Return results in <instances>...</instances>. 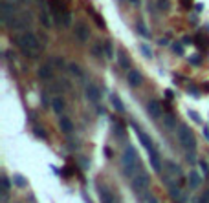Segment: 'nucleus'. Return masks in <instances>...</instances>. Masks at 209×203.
Returning a JSON list of instances; mask_svg holds the SVG:
<instances>
[{
    "label": "nucleus",
    "instance_id": "f704fd0d",
    "mask_svg": "<svg viewBox=\"0 0 209 203\" xmlns=\"http://www.w3.org/2000/svg\"><path fill=\"white\" fill-rule=\"evenodd\" d=\"M173 51L178 53V55H184V46H182L180 42H174V44H173Z\"/></svg>",
    "mask_w": 209,
    "mask_h": 203
},
{
    "label": "nucleus",
    "instance_id": "e433bc0d",
    "mask_svg": "<svg viewBox=\"0 0 209 203\" xmlns=\"http://www.w3.org/2000/svg\"><path fill=\"white\" fill-rule=\"evenodd\" d=\"M141 53H143L147 59H151V57H152V51H151V48H149V46H145V44L141 46Z\"/></svg>",
    "mask_w": 209,
    "mask_h": 203
},
{
    "label": "nucleus",
    "instance_id": "603ef678",
    "mask_svg": "<svg viewBox=\"0 0 209 203\" xmlns=\"http://www.w3.org/2000/svg\"><path fill=\"white\" fill-rule=\"evenodd\" d=\"M204 90H206V92H209V82H206V84H204Z\"/></svg>",
    "mask_w": 209,
    "mask_h": 203
},
{
    "label": "nucleus",
    "instance_id": "20e7f679",
    "mask_svg": "<svg viewBox=\"0 0 209 203\" xmlns=\"http://www.w3.org/2000/svg\"><path fill=\"white\" fill-rule=\"evenodd\" d=\"M149 183H151V176H149V172H145L143 169L132 178V181H130V187L136 190V192H141V190H145L147 187H149Z\"/></svg>",
    "mask_w": 209,
    "mask_h": 203
},
{
    "label": "nucleus",
    "instance_id": "a211bd4d",
    "mask_svg": "<svg viewBox=\"0 0 209 203\" xmlns=\"http://www.w3.org/2000/svg\"><path fill=\"white\" fill-rule=\"evenodd\" d=\"M149 158H151V165H152V169H154L156 172H160V170H162V161H160V158H158V152H156V150L149 152Z\"/></svg>",
    "mask_w": 209,
    "mask_h": 203
},
{
    "label": "nucleus",
    "instance_id": "a878e982",
    "mask_svg": "<svg viewBox=\"0 0 209 203\" xmlns=\"http://www.w3.org/2000/svg\"><path fill=\"white\" fill-rule=\"evenodd\" d=\"M136 27H138V31H140V35H141V37L151 38V31L145 27V24H143V22H138V26H136Z\"/></svg>",
    "mask_w": 209,
    "mask_h": 203
},
{
    "label": "nucleus",
    "instance_id": "6e6552de",
    "mask_svg": "<svg viewBox=\"0 0 209 203\" xmlns=\"http://www.w3.org/2000/svg\"><path fill=\"white\" fill-rule=\"evenodd\" d=\"M84 95H86V99H88L90 103L97 104L99 99H101V90H99L94 82H88V84L84 86Z\"/></svg>",
    "mask_w": 209,
    "mask_h": 203
},
{
    "label": "nucleus",
    "instance_id": "0eeeda50",
    "mask_svg": "<svg viewBox=\"0 0 209 203\" xmlns=\"http://www.w3.org/2000/svg\"><path fill=\"white\" fill-rule=\"evenodd\" d=\"M73 35H75V38H77L79 42H86V40L90 38V29H88V26H86L84 22H75V26H73Z\"/></svg>",
    "mask_w": 209,
    "mask_h": 203
},
{
    "label": "nucleus",
    "instance_id": "5701e85b",
    "mask_svg": "<svg viewBox=\"0 0 209 203\" xmlns=\"http://www.w3.org/2000/svg\"><path fill=\"white\" fill-rule=\"evenodd\" d=\"M72 20H73V16H72V13L66 9V11L62 13V18H61V26H62V27H70V26H72Z\"/></svg>",
    "mask_w": 209,
    "mask_h": 203
},
{
    "label": "nucleus",
    "instance_id": "ea45409f",
    "mask_svg": "<svg viewBox=\"0 0 209 203\" xmlns=\"http://www.w3.org/2000/svg\"><path fill=\"white\" fill-rule=\"evenodd\" d=\"M51 62H55V66H59V68H64V60H62L61 57H53Z\"/></svg>",
    "mask_w": 209,
    "mask_h": 203
},
{
    "label": "nucleus",
    "instance_id": "2f4dec72",
    "mask_svg": "<svg viewBox=\"0 0 209 203\" xmlns=\"http://www.w3.org/2000/svg\"><path fill=\"white\" fill-rule=\"evenodd\" d=\"M141 203H160V201H158L156 196H152V194H145V196L141 198Z\"/></svg>",
    "mask_w": 209,
    "mask_h": 203
},
{
    "label": "nucleus",
    "instance_id": "7c9ffc66",
    "mask_svg": "<svg viewBox=\"0 0 209 203\" xmlns=\"http://www.w3.org/2000/svg\"><path fill=\"white\" fill-rule=\"evenodd\" d=\"M33 134H35L39 139H46V130L40 128V126H35V128H33Z\"/></svg>",
    "mask_w": 209,
    "mask_h": 203
},
{
    "label": "nucleus",
    "instance_id": "79ce46f5",
    "mask_svg": "<svg viewBox=\"0 0 209 203\" xmlns=\"http://www.w3.org/2000/svg\"><path fill=\"white\" fill-rule=\"evenodd\" d=\"M189 62H193V64H195V66H198V64H200V62H202V59H200V57H198V55H193V57H191V59H189Z\"/></svg>",
    "mask_w": 209,
    "mask_h": 203
},
{
    "label": "nucleus",
    "instance_id": "39448f33",
    "mask_svg": "<svg viewBox=\"0 0 209 203\" xmlns=\"http://www.w3.org/2000/svg\"><path fill=\"white\" fill-rule=\"evenodd\" d=\"M29 24H31V15H29V13H22L20 16H13L11 22L7 24V27L17 29V31H22V29H26Z\"/></svg>",
    "mask_w": 209,
    "mask_h": 203
},
{
    "label": "nucleus",
    "instance_id": "bb28decb",
    "mask_svg": "<svg viewBox=\"0 0 209 203\" xmlns=\"http://www.w3.org/2000/svg\"><path fill=\"white\" fill-rule=\"evenodd\" d=\"M105 57H106V59H112V57H114V46H112L110 40L105 42Z\"/></svg>",
    "mask_w": 209,
    "mask_h": 203
},
{
    "label": "nucleus",
    "instance_id": "58836bf2",
    "mask_svg": "<svg viewBox=\"0 0 209 203\" xmlns=\"http://www.w3.org/2000/svg\"><path fill=\"white\" fill-rule=\"evenodd\" d=\"M79 165H81V169H84V170H86V169L90 167V161H88L86 158H79Z\"/></svg>",
    "mask_w": 209,
    "mask_h": 203
},
{
    "label": "nucleus",
    "instance_id": "c9c22d12",
    "mask_svg": "<svg viewBox=\"0 0 209 203\" xmlns=\"http://www.w3.org/2000/svg\"><path fill=\"white\" fill-rule=\"evenodd\" d=\"M0 185H2V190H9V187H11V183H9V179H7L6 176H2V179H0Z\"/></svg>",
    "mask_w": 209,
    "mask_h": 203
},
{
    "label": "nucleus",
    "instance_id": "cd10ccee",
    "mask_svg": "<svg viewBox=\"0 0 209 203\" xmlns=\"http://www.w3.org/2000/svg\"><path fill=\"white\" fill-rule=\"evenodd\" d=\"M174 123H176V117H174V115L167 114V115L163 117V125H165L167 128H173V126H174Z\"/></svg>",
    "mask_w": 209,
    "mask_h": 203
},
{
    "label": "nucleus",
    "instance_id": "f8f14e48",
    "mask_svg": "<svg viewBox=\"0 0 209 203\" xmlns=\"http://www.w3.org/2000/svg\"><path fill=\"white\" fill-rule=\"evenodd\" d=\"M169 194H171V200L176 203H184L185 201V196H184V192L180 190V187H176V185H171L169 187Z\"/></svg>",
    "mask_w": 209,
    "mask_h": 203
},
{
    "label": "nucleus",
    "instance_id": "de8ad7c7",
    "mask_svg": "<svg viewBox=\"0 0 209 203\" xmlns=\"http://www.w3.org/2000/svg\"><path fill=\"white\" fill-rule=\"evenodd\" d=\"M182 4H184V7H191V2L189 0H182Z\"/></svg>",
    "mask_w": 209,
    "mask_h": 203
},
{
    "label": "nucleus",
    "instance_id": "8fccbe9b",
    "mask_svg": "<svg viewBox=\"0 0 209 203\" xmlns=\"http://www.w3.org/2000/svg\"><path fill=\"white\" fill-rule=\"evenodd\" d=\"M191 42V37H184V44H189Z\"/></svg>",
    "mask_w": 209,
    "mask_h": 203
},
{
    "label": "nucleus",
    "instance_id": "c756f323",
    "mask_svg": "<svg viewBox=\"0 0 209 203\" xmlns=\"http://www.w3.org/2000/svg\"><path fill=\"white\" fill-rule=\"evenodd\" d=\"M13 181H15V185H17V187H20V189H22V187H26V178H24V176H20V174H15V176H13Z\"/></svg>",
    "mask_w": 209,
    "mask_h": 203
},
{
    "label": "nucleus",
    "instance_id": "09e8293b",
    "mask_svg": "<svg viewBox=\"0 0 209 203\" xmlns=\"http://www.w3.org/2000/svg\"><path fill=\"white\" fill-rule=\"evenodd\" d=\"M195 7H196V11H202V9H204V5H202V4H196Z\"/></svg>",
    "mask_w": 209,
    "mask_h": 203
},
{
    "label": "nucleus",
    "instance_id": "72a5a7b5",
    "mask_svg": "<svg viewBox=\"0 0 209 203\" xmlns=\"http://www.w3.org/2000/svg\"><path fill=\"white\" fill-rule=\"evenodd\" d=\"M198 167H200V170H202V174L207 178L209 176V165L206 163V161H198Z\"/></svg>",
    "mask_w": 209,
    "mask_h": 203
},
{
    "label": "nucleus",
    "instance_id": "b1692460",
    "mask_svg": "<svg viewBox=\"0 0 209 203\" xmlns=\"http://www.w3.org/2000/svg\"><path fill=\"white\" fill-rule=\"evenodd\" d=\"M114 132H116L119 137H125V136H127V132H125V125H123L121 121H118V123L114 125Z\"/></svg>",
    "mask_w": 209,
    "mask_h": 203
},
{
    "label": "nucleus",
    "instance_id": "9b49d317",
    "mask_svg": "<svg viewBox=\"0 0 209 203\" xmlns=\"http://www.w3.org/2000/svg\"><path fill=\"white\" fill-rule=\"evenodd\" d=\"M37 75H39V79H42V81H51V79H53V68H51V64H42V66L39 68Z\"/></svg>",
    "mask_w": 209,
    "mask_h": 203
},
{
    "label": "nucleus",
    "instance_id": "412c9836",
    "mask_svg": "<svg viewBox=\"0 0 209 203\" xmlns=\"http://www.w3.org/2000/svg\"><path fill=\"white\" fill-rule=\"evenodd\" d=\"M118 62H119V66L123 70H129L130 68V60H129V57H127L125 51H118Z\"/></svg>",
    "mask_w": 209,
    "mask_h": 203
},
{
    "label": "nucleus",
    "instance_id": "1a4fd4ad",
    "mask_svg": "<svg viewBox=\"0 0 209 203\" xmlns=\"http://www.w3.org/2000/svg\"><path fill=\"white\" fill-rule=\"evenodd\" d=\"M127 79H129V84H130L132 88H138V86H141V82H143V75H141L140 70H129Z\"/></svg>",
    "mask_w": 209,
    "mask_h": 203
},
{
    "label": "nucleus",
    "instance_id": "c03bdc74",
    "mask_svg": "<svg viewBox=\"0 0 209 203\" xmlns=\"http://www.w3.org/2000/svg\"><path fill=\"white\" fill-rule=\"evenodd\" d=\"M189 117H191V119H195L196 123H200V115H198L196 112H191V110H189Z\"/></svg>",
    "mask_w": 209,
    "mask_h": 203
},
{
    "label": "nucleus",
    "instance_id": "473e14b6",
    "mask_svg": "<svg viewBox=\"0 0 209 203\" xmlns=\"http://www.w3.org/2000/svg\"><path fill=\"white\" fill-rule=\"evenodd\" d=\"M92 53H94L95 57H103V48H101V44H94V46H92Z\"/></svg>",
    "mask_w": 209,
    "mask_h": 203
},
{
    "label": "nucleus",
    "instance_id": "37998d69",
    "mask_svg": "<svg viewBox=\"0 0 209 203\" xmlns=\"http://www.w3.org/2000/svg\"><path fill=\"white\" fill-rule=\"evenodd\" d=\"M189 92H191L195 97H200V93H198V88H196L195 84H191V86H189Z\"/></svg>",
    "mask_w": 209,
    "mask_h": 203
},
{
    "label": "nucleus",
    "instance_id": "4c0bfd02",
    "mask_svg": "<svg viewBox=\"0 0 209 203\" xmlns=\"http://www.w3.org/2000/svg\"><path fill=\"white\" fill-rule=\"evenodd\" d=\"M185 158H187V161H189L191 165H195V163H196V158H195V150H189Z\"/></svg>",
    "mask_w": 209,
    "mask_h": 203
},
{
    "label": "nucleus",
    "instance_id": "ddd939ff",
    "mask_svg": "<svg viewBox=\"0 0 209 203\" xmlns=\"http://www.w3.org/2000/svg\"><path fill=\"white\" fill-rule=\"evenodd\" d=\"M59 128H61V132L62 134H72L73 132V123L68 119V117H59Z\"/></svg>",
    "mask_w": 209,
    "mask_h": 203
},
{
    "label": "nucleus",
    "instance_id": "864d4df0",
    "mask_svg": "<svg viewBox=\"0 0 209 203\" xmlns=\"http://www.w3.org/2000/svg\"><path fill=\"white\" fill-rule=\"evenodd\" d=\"M130 2H132V4H138V2H140V0H130Z\"/></svg>",
    "mask_w": 209,
    "mask_h": 203
},
{
    "label": "nucleus",
    "instance_id": "4468645a",
    "mask_svg": "<svg viewBox=\"0 0 209 203\" xmlns=\"http://www.w3.org/2000/svg\"><path fill=\"white\" fill-rule=\"evenodd\" d=\"M187 179H189V187H191V189H198V187L202 185V176H200L196 170H191L189 176H187Z\"/></svg>",
    "mask_w": 209,
    "mask_h": 203
},
{
    "label": "nucleus",
    "instance_id": "5fc2aeb1",
    "mask_svg": "<svg viewBox=\"0 0 209 203\" xmlns=\"http://www.w3.org/2000/svg\"><path fill=\"white\" fill-rule=\"evenodd\" d=\"M37 2H40V0H37Z\"/></svg>",
    "mask_w": 209,
    "mask_h": 203
},
{
    "label": "nucleus",
    "instance_id": "f257e3e1",
    "mask_svg": "<svg viewBox=\"0 0 209 203\" xmlns=\"http://www.w3.org/2000/svg\"><path fill=\"white\" fill-rule=\"evenodd\" d=\"M15 44L20 48L22 55L24 57H29V59H35L39 53H40V42L37 38L35 33H29V31H24L22 35L15 37Z\"/></svg>",
    "mask_w": 209,
    "mask_h": 203
},
{
    "label": "nucleus",
    "instance_id": "6ab92c4d",
    "mask_svg": "<svg viewBox=\"0 0 209 203\" xmlns=\"http://www.w3.org/2000/svg\"><path fill=\"white\" fill-rule=\"evenodd\" d=\"M99 196H101L103 203H114V196H112V192L106 187H99Z\"/></svg>",
    "mask_w": 209,
    "mask_h": 203
},
{
    "label": "nucleus",
    "instance_id": "c85d7f7f",
    "mask_svg": "<svg viewBox=\"0 0 209 203\" xmlns=\"http://www.w3.org/2000/svg\"><path fill=\"white\" fill-rule=\"evenodd\" d=\"M40 22H42V26H44V27H50V26H51V18H50V15H48L46 11H42V13H40Z\"/></svg>",
    "mask_w": 209,
    "mask_h": 203
},
{
    "label": "nucleus",
    "instance_id": "a19ab883",
    "mask_svg": "<svg viewBox=\"0 0 209 203\" xmlns=\"http://www.w3.org/2000/svg\"><path fill=\"white\" fill-rule=\"evenodd\" d=\"M158 4H160V9H163V11H169V0H160Z\"/></svg>",
    "mask_w": 209,
    "mask_h": 203
},
{
    "label": "nucleus",
    "instance_id": "a18cd8bd",
    "mask_svg": "<svg viewBox=\"0 0 209 203\" xmlns=\"http://www.w3.org/2000/svg\"><path fill=\"white\" fill-rule=\"evenodd\" d=\"M48 103H50V101H48V95H46V92H44V93H42V104H44V108L48 106Z\"/></svg>",
    "mask_w": 209,
    "mask_h": 203
},
{
    "label": "nucleus",
    "instance_id": "423d86ee",
    "mask_svg": "<svg viewBox=\"0 0 209 203\" xmlns=\"http://www.w3.org/2000/svg\"><path fill=\"white\" fill-rule=\"evenodd\" d=\"M50 4V9L53 13V20L57 24H61V18H62V13L66 11V2L64 0H48Z\"/></svg>",
    "mask_w": 209,
    "mask_h": 203
},
{
    "label": "nucleus",
    "instance_id": "7ed1b4c3",
    "mask_svg": "<svg viewBox=\"0 0 209 203\" xmlns=\"http://www.w3.org/2000/svg\"><path fill=\"white\" fill-rule=\"evenodd\" d=\"M176 136H178L180 145H182L187 152L196 148V139H195V134L191 132V128H189L187 125H178V128H176Z\"/></svg>",
    "mask_w": 209,
    "mask_h": 203
},
{
    "label": "nucleus",
    "instance_id": "aec40b11",
    "mask_svg": "<svg viewBox=\"0 0 209 203\" xmlns=\"http://www.w3.org/2000/svg\"><path fill=\"white\" fill-rule=\"evenodd\" d=\"M167 170L173 174V176H178V179L180 178H184V174H182V169H180V165H176L174 161H167Z\"/></svg>",
    "mask_w": 209,
    "mask_h": 203
},
{
    "label": "nucleus",
    "instance_id": "f3484780",
    "mask_svg": "<svg viewBox=\"0 0 209 203\" xmlns=\"http://www.w3.org/2000/svg\"><path fill=\"white\" fill-rule=\"evenodd\" d=\"M51 108H53L55 114L61 115V114L64 112V99H62V97H55V99L51 101Z\"/></svg>",
    "mask_w": 209,
    "mask_h": 203
},
{
    "label": "nucleus",
    "instance_id": "9d476101",
    "mask_svg": "<svg viewBox=\"0 0 209 203\" xmlns=\"http://www.w3.org/2000/svg\"><path fill=\"white\" fill-rule=\"evenodd\" d=\"M147 112L151 114V117H152V119H158V117L162 115V104H160V101L151 99V101L147 103Z\"/></svg>",
    "mask_w": 209,
    "mask_h": 203
},
{
    "label": "nucleus",
    "instance_id": "49530a36",
    "mask_svg": "<svg viewBox=\"0 0 209 203\" xmlns=\"http://www.w3.org/2000/svg\"><path fill=\"white\" fill-rule=\"evenodd\" d=\"M165 97H167V99H173V92H171V90H167V92H165Z\"/></svg>",
    "mask_w": 209,
    "mask_h": 203
},
{
    "label": "nucleus",
    "instance_id": "393cba45",
    "mask_svg": "<svg viewBox=\"0 0 209 203\" xmlns=\"http://www.w3.org/2000/svg\"><path fill=\"white\" fill-rule=\"evenodd\" d=\"M88 13H90V15L94 16V20H95V24H97L99 27H105V20L101 18V15H97V13H95L94 9H90V7H88Z\"/></svg>",
    "mask_w": 209,
    "mask_h": 203
},
{
    "label": "nucleus",
    "instance_id": "f03ea898",
    "mask_svg": "<svg viewBox=\"0 0 209 203\" xmlns=\"http://www.w3.org/2000/svg\"><path fill=\"white\" fill-rule=\"evenodd\" d=\"M123 165H125V174L129 178H134L141 170V159L134 147H127V150L123 154Z\"/></svg>",
    "mask_w": 209,
    "mask_h": 203
},
{
    "label": "nucleus",
    "instance_id": "3c124183",
    "mask_svg": "<svg viewBox=\"0 0 209 203\" xmlns=\"http://www.w3.org/2000/svg\"><path fill=\"white\" fill-rule=\"evenodd\" d=\"M204 136H206V139H209V128H204Z\"/></svg>",
    "mask_w": 209,
    "mask_h": 203
},
{
    "label": "nucleus",
    "instance_id": "4be33fe9",
    "mask_svg": "<svg viewBox=\"0 0 209 203\" xmlns=\"http://www.w3.org/2000/svg\"><path fill=\"white\" fill-rule=\"evenodd\" d=\"M110 101H112V106H114L119 114H123V112H125V104H123V101H121L118 95H112V97H110Z\"/></svg>",
    "mask_w": 209,
    "mask_h": 203
},
{
    "label": "nucleus",
    "instance_id": "2eb2a0df",
    "mask_svg": "<svg viewBox=\"0 0 209 203\" xmlns=\"http://www.w3.org/2000/svg\"><path fill=\"white\" fill-rule=\"evenodd\" d=\"M140 141H141V145L147 148V152H152V150H156V148H154V143H152V139H151V136H149V134H143V132H140Z\"/></svg>",
    "mask_w": 209,
    "mask_h": 203
},
{
    "label": "nucleus",
    "instance_id": "dca6fc26",
    "mask_svg": "<svg viewBox=\"0 0 209 203\" xmlns=\"http://www.w3.org/2000/svg\"><path fill=\"white\" fill-rule=\"evenodd\" d=\"M68 71H70V73H72L75 79H79V81L84 77L83 70H81V68H79V64H75V62H70V64H68Z\"/></svg>",
    "mask_w": 209,
    "mask_h": 203
}]
</instances>
